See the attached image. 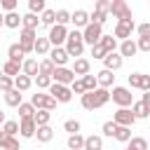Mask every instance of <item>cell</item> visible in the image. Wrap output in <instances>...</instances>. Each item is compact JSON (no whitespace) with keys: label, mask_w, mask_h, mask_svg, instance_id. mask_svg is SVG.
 Masks as SVG:
<instances>
[{"label":"cell","mask_w":150,"mask_h":150,"mask_svg":"<svg viewBox=\"0 0 150 150\" xmlns=\"http://www.w3.org/2000/svg\"><path fill=\"white\" fill-rule=\"evenodd\" d=\"M70 23H73L77 30H84V28L91 23V14H89L87 9H75V12H73V19H70Z\"/></svg>","instance_id":"obj_15"},{"label":"cell","mask_w":150,"mask_h":150,"mask_svg":"<svg viewBox=\"0 0 150 150\" xmlns=\"http://www.w3.org/2000/svg\"><path fill=\"white\" fill-rule=\"evenodd\" d=\"M45 9H47L45 0H28V12H30V14H38V16H40Z\"/></svg>","instance_id":"obj_41"},{"label":"cell","mask_w":150,"mask_h":150,"mask_svg":"<svg viewBox=\"0 0 150 150\" xmlns=\"http://www.w3.org/2000/svg\"><path fill=\"white\" fill-rule=\"evenodd\" d=\"M0 134H2V127H0Z\"/></svg>","instance_id":"obj_60"},{"label":"cell","mask_w":150,"mask_h":150,"mask_svg":"<svg viewBox=\"0 0 150 150\" xmlns=\"http://www.w3.org/2000/svg\"><path fill=\"white\" fill-rule=\"evenodd\" d=\"M19 2L16 0H0V12L2 14H9V12H16Z\"/></svg>","instance_id":"obj_48"},{"label":"cell","mask_w":150,"mask_h":150,"mask_svg":"<svg viewBox=\"0 0 150 150\" xmlns=\"http://www.w3.org/2000/svg\"><path fill=\"white\" fill-rule=\"evenodd\" d=\"M124 150H131V148H129V145H127V148H124Z\"/></svg>","instance_id":"obj_59"},{"label":"cell","mask_w":150,"mask_h":150,"mask_svg":"<svg viewBox=\"0 0 150 150\" xmlns=\"http://www.w3.org/2000/svg\"><path fill=\"white\" fill-rule=\"evenodd\" d=\"M136 45H138V52L150 54V38H138V40H136Z\"/></svg>","instance_id":"obj_53"},{"label":"cell","mask_w":150,"mask_h":150,"mask_svg":"<svg viewBox=\"0 0 150 150\" xmlns=\"http://www.w3.org/2000/svg\"><path fill=\"white\" fill-rule=\"evenodd\" d=\"M68 28L66 26H52L49 33H47V40L52 42V47H66V40H68Z\"/></svg>","instance_id":"obj_7"},{"label":"cell","mask_w":150,"mask_h":150,"mask_svg":"<svg viewBox=\"0 0 150 150\" xmlns=\"http://www.w3.org/2000/svg\"><path fill=\"white\" fill-rule=\"evenodd\" d=\"M54 70H56V66L49 61V59H40V75H54Z\"/></svg>","instance_id":"obj_44"},{"label":"cell","mask_w":150,"mask_h":150,"mask_svg":"<svg viewBox=\"0 0 150 150\" xmlns=\"http://www.w3.org/2000/svg\"><path fill=\"white\" fill-rule=\"evenodd\" d=\"M66 145H68V150H84V136L82 134H73V136H68Z\"/></svg>","instance_id":"obj_32"},{"label":"cell","mask_w":150,"mask_h":150,"mask_svg":"<svg viewBox=\"0 0 150 150\" xmlns=\"http://www.w3.org/2000/svg\"><path fill=\"white\" fill-rule=\"evenodd\" d=\"M40 21H42V26H56V9H52V7H47L42 14H40Z\"/></svg>","instance_id":"obj_33"},{"label":"cell","mask_w":150,"mask_h":150,"mask_svg":"<svg viewBox=\"0 0 150 150\" xmlns=\"http://www.w3.org/2000/svg\"><path fill=\"white\" fill-rule=\"evenodd\" d=\"M56 103H70L73 101V91H70V87H66V84H52L49 87V91H47Z\"/></svg>","instance_id":"obj_8"},{"label":"cell","mask_w":150,"mask_h":150,"mask_svg":"<svg viewBox=\"0 0 150 150\" xmlns=\"http://www.w3.org/2000/svg\"><path fill=\"white\" fill-rule=\"evenodd\" d=\"M122 63H124V59L120 56V52H112V54H105V59H103V68H105V70H110V73H115V70H120V68H122Z\"/></svg>","instance_id":"obj_17"},{"label":"cell","mask_w":150,"mask_h":150,"mask_svg":"<svg viewBox=\"0 0 150 150\" xmlns=\"http://www.w3.org/2000/svg\"><path fill=\"white\" fill-rule=\"evenodd\" d=\"M101 131H103V136H108V138H115V131H117V124H115L112 120H108V122H103V127H101Z\"/></svg>","instance_id":"obj_49"},{"label":"cell","mask_w":150,"mask_h":150,"mask_svg":"<svg viewBox=\"0 0 150 150\" xmlns=\"http://www.w3.org/2000/svg\"><path fill=\"white\" fill-rule=\"evenodd\" d=\"M33 84H35L38 89H42V91H49V87L54 84V80H52L49 75H38V77L33 80Z\"/></svg>","instance_id":"obj_37"},{"label":"cell","mask_w":150,"mask_h":150,"mask_svg":"<svg viewBox=\"0 0 150 150\" xmlns=\"http://www.w3.org/2000/svg\"><path fill=\"white\" fill-rule=\"evenodd\" d=\"M129 89L150 91V75H145V73H131L129 75Z\"/></svg>","instance_id":"obj_13"},{"label":"cell","mask_w":150,"mask_h":150,"mask_svg":"<svg viewBox=\"0 0 150 150\" xmlns=\"http://www.w3.org/2000/svg\"><path fill=\"white\" fill-rule=\"evenodd\" d=\"M38 38H40L38 30H28V28H21V30H19V45H21V49L26 52V56L33 54V49H35V40H38Z\"/></svg>","instance_id":"obj_5"},{"label":"cell","mask_w":150,"mask_h":150,"mask_svg":"<svg viewBox=\"0 0 150 150\" xmlns=\"http://www.w3.org/2000/svg\"><path fill=\"white\" fill-rule=\"evenodd\" d=\"M110 101L117 108H131L134 105V94L129 87H112L110 89Z\"/></svg>","instance_id":"obj_3"},{"label":"cell","mask_w":150,"mask_h":150,"mask_svg":"<svg viewBox=\"0 0 150 150\" xmlns=\"http://www.w3.org/2000/svg\"><path fill=\"white\" fill-rule=\"evenodd\" d=\"M82 80V84H84V89L87 91H94V89H98V80H96V75H84V77H80Z\"/></svg>","instance_id":"obj_45"},{"label":"cell","mask_w":150,"mask_h":150,"mask_svg":"<svg viewBox=\"0 0 150 150\" xmlns=\"http://www.w3.org/2000/svg\"><path fill=\"white\" fill-rule=\"evenodd\" d=\"M136 30V21L131 19V21H117L115 23V40H120V42H124V40H131V33Z\"/></svg>","instance_id":"obj_9"},{"label":"cell","mask_w":150,"mask_h":150,"mask_svg":"<svg viewBox=\"0 0 150 150\" xmlns=\"http://www.w3.org/2000/svg\"><path fill=\"white\" fill-rule=\"evenodd\" d=\"M110 14H112L117 21H131V19H134L131 7H129L124 0H112V2H110Z\"/></svg>","instance_id":"obj_4"},{"label":"cell","mask_w":150,"mask_h":150,"mask_svg":"<svg viewBox=\"0 0 150 150\" xmlns=\"http://www.w3.org/2000/svg\"><path fill=\"white\" fill-rule=\"evenodd\" d=\"M131 150H150V143H148V138H143V136H131V141L127 143Z\"/></svg>","instance_id":"obj_36"},{"label":"cell","mask_w":150,"mask_h":150,"mask_svg":"<svg viewBox=\"0 0 150 150\" xmlns=\"http://www.w3.org/2000/svg\"><path fill=\"white\" fill-rule=\"evenodd\" d=\"M56 68H66L68 66V61H70V56H68V52H66V47H52V52H49V56H47Z\"/></svg>","instance_id":"obj_14"},{"label":"cell","mask_w":150,"mask_h":150,"mask_svg":"<svg viewBox=\"0 0 150 150\" xmlns=\"http://www.w3.org/2000/svg\"><path fill=\"white\" fill-rule=\"evenodd\" d=\"M21 73L35 80V77L40 75V61H38V59H26V61H23V66H21Z\"/></svg>","instance_id":"obj_21"},{"label":"cell","mask_w":150,"mask_h":150,"mask_svg":"<svg viewBox=\"0 0 150 150\" xmlns=\"http://www.w3.org/2000/svg\"><path fill=\"white\" fill-rule=\"evenodd\" d=\"M98 45L105 49V54H112V52H117V49H120V45H117L115 35H105V33H103V38H101V42H98Z\"/></svg>","instance_id":"obj_27"},{"label":"cell","mask_w":150,"mask_h":150,"mask_svg":"<svg viewBox=\"0 0 150 150\" xmlns=\"http://www.w3.org/2000/svg\"><path fill=\"white\" fill-rule=\"evenodd\" d=\"M52 80H54L56 84H66V87H70V84L77 80V75L73 73V68H68V66H66V68H56V70H54V75H52Z\"/></svg>","instance_id":"obj_11"},{"label":"cell","mask_w":150,"mask_h":150,"mask_svg":"<svg viewBox=\"0 0 150 150\" xmlns=\"http://www.w3.org/2000/svg\"><path fill=\"white\" fill-rule=\"evenodd\" d=\"M70 68H73V73H75L77 77H84V75L91 73V63H89V59H84V56H82V59H75Z\"/></svg>","instance_id":"obj_19"},{"label":"cell","mask_w":150,"mask_h":150,"mask_svg":"<svg viewBox=\"0 0 150 150\" xmlns=\"http://www.w3.org/2000/svg\"><path fill=\"white\" fill-rule=\"evenodd\" d=\"M112 122H115L117 127H131V124L136 122V117H134L131 108H117V110L112 112Z\"/></svg>","instance_id":"obj_12"},{"label":"cell","mask_w":150,"mask_h":150,"mask_svg":"<svg viewBox=\"0 0 150 150\" xmlns=\"http://www.w3.org/2000/svg\"><path fill=\"white\" fill-rule=\"evenodd\" d=\"M66 52L70 59H82L84 54V38H82V30L73 28L68 33V40H66Z\"/></svg>","instance_id":"obj_2"},{"label":"cell","mask_w":150,"mask_h":150,"mask_svg":"<svg viewBox=\"0 0 150 150\" xmlns=\"http://www.w3.org/2000/svg\"><path fill=\"white\" fill-rule=\"evenodd\" d=\"M136 33H138V38H150V21L138 23V26H136Z\"/></svg>","instance_id":"obj_52"},{"label":"cell","mask_w":150,"mask_h":150,"mask_svg":"<svg viewBox=\"0 0 150 150\" xmlns=\"http://www.w3.org/2000/svg\"><path fill=\"white\" fill-rule=\"evenodd\" d=\"M82 38H84V45H89V47L98 45L101 38H103V26H98V23H89V26L82 30Z\"/></svg>","instance_id":"obj_10"},{"label":"cell","mask_w":150,"mask_h":150,"mask_svg":"<svg viewBox=\"0 0 150 150\" xmlns=\"http://www.w3.org/2000/svg\"><path fill=\"white\" fill-rule=\"evenodd\" d=\"M5 26H7V28H19V26H21V14H19V12L5 14Z\"/></svg>","instance_id":"obj_38"},{"label":"cell","mask_w":150,"mask_h":150,"mask_svg":"<svg viewBox=\"0 0 150 150\" xmlns=\"http://www.w3.org/2000/svg\"><path fill=\"white\" fill-rule=\"evenodd\" d=\"M131 112H134V117H136V120H145V117H150V108H148L143 101H134Z\"/></svg>","instance_id":"obj_28"},{"label":"cell","mask_w":150,"mask_h":150,"mask_svg":"<svg viewBox=\"0 0 150 150\" xmlns=\"http://www.w3.org/2000/svg\"><path fill=\"white\" fill-rule=\"evenodd\" d=\"M30 87H33V77L23 75V73H21L19 77H14V89H19L21 94H23V91H28Z\"/></svg>","instance_id":"obj_29"},{"label":"cell","mask_w":150,"mask_h":150,"mask_svg":"<svg viewBox=\"0 0 150 150\" xmlns=\"http://www.w3.org/2000/svg\"><path fill=\"white\" fill-rule=\"evenodd\" d=\"M70 91H73V94H80V96H84V94H87V89H84V84H82V80H80V77L70 84Z\"/></svg>","instance_id":"obj_51"},{"label":"cell","mask_w":150,"mask_h":150,"mask_svg":"<svg viewBox=\"0 0 150 150\" xmlns=\"http://www.w3.org/2000/svg\"><path fill=\"white\" fill-rule=\"evenodd\" d=\"M12 89H14V77L2 75V77H0V91H2V94H7V91H12Z\"/></svg>","instance_id":"obj_50"},{"label":"cell","mask_w":150,"mask_h":150,"mask_svg":"<svg viewBox=\"0 0 150 150\" xmlns=\"http://www.w3.org/2000/svg\"><path fill=\"white\" fill-rule=\"evenodd\" d=\"M84 150H103V136H84Z\"/></svg>","instance_id":"obj_31"},{"label":"cell","mask_w":150,"mask_h":150,"mask_svg":"<svg viewBox=\"0 0 150 150\" xmlns=\"http://www.w3.org/2000/svg\"><path fill=\"white\" fill-rule=\"evenodd\" d=\"M141 101H143V103H145V105L150 108V91H143V96H141Z\"/></svg>","instance_id":"obj_55"},{"label":"cell","mask_w":150,"mask_h":150,"mask_svg":"<svg viewBox=\"0 0 150 150\" xmlns=\"http://www.w3.org/2000/svg\"><path fill=\"white\" fill-rule=\"evenodd\" d=\"M108 101H110V89H103V87H98V89L87 91L84 96H80V103H82L84 110H98V108H103Z\"/></svg>","instance_id":"obj_1"},{"label":"cell","mask_w":150,"mask_h":150,"mask_svg":"<svg viewBox=\"0 0 150 150\" xmlns=\"http://www.w3.org/2000/svg\"><path fill=\"white\" fill-rule=\"evenodd\" d=\"M0 26H5V14L0 12Z\"/></svg>","instance_id":"obj_57"},{"label":"cell","mask_w":150,"mask_h":150,"mask_svg":"<svg viewBox=\"0 0 150 150\" xmlns=\"http://www.w3.org/2000/svg\"><path fill=\"white\" fill-rule=\"evenodd\" d=\"M2 75H5V73H2V66H0V77H2Z\"/></svg>","instance_id":"obj_58"},{"label":"cell","mask_w":150,"mask_h":150,"mask_svg":"<svg viewBox=\"0 0 150 150\" xmlns=\"http://www.w3.org/2000/svg\"><path fill=\"white\" fill-rule=\"evenodd\" d=\"M91 56L98 59V61H103V59H105V49H103L101 45H94V47H91Z\"/></svg>","instance_id":"obj_54"},{"label":"cell","mask_w":150,"mask_h":150,"mask_svg":"<svg viewBox=\"0 0 150 150\" xmlns=\"http://www.w3.org/2000/svg\"><path fill=\"white\" fill-rule=\"evenodd\" d=\"M73 19V12L68 9H56V26H68Z\"/></svg>","instance_id":"obj_42"},{"label":"cell","mask_w":150,"mask_h":150,"mask_svg":"<svg viewBox=\"0 0 150 150\" xmlns=\"http://www.w3.org/2000/svg\"><path fill=\"white\" fill-rule=\"evenodd\" d=\"M5 122H7V120H5V112L0 110V124H5Z\"/></svg>","instance_id":"obj_56"},{"label":"cell","mask_w":150,"mask_h":150,"mask_svg":"<svg viewBox=\"0 0 150 150\" xmlns=\"http://www.w3.org/2000/svg\"><path fill=\"white\" fill-rule=\"evenodd\" d=\"M115 141H120V143H129V141H131V127H117V131H115Z\"/></svg>","instance_id":"obj_40"},{"label":"cell","mask_w":150,"mask_h":150,"mask_svg":"<svg viewBox=\"0 0 150 150\" xmlns=\"http://www.w3.org/2000/svg\"><path fill=\"white\" fill-rule=\"evenodd\" d=\"M2 73H5L7 77H19V75H21V66L14 63V61H5V63H2Z\"/></svg>","instance_id":"obj_34"},{"label":"cell","mask_w":150,"mask_h":150,"mask_svg":"<svg viewBox=\"0 0 150 150\" xmlns=\"http://www.w3.org/2000/svg\"><path fill=\"white\" fill-rule=\"evenodd\" d=\"M120 56L124 59V56H136L138 54V45H136V40H124V42H120Z\"/></svg>","instance_id":"obj_23"},{"label":"cell","mask_w":150,"mask_h":150,"mask_svg":"<svg viewBox=\"0 0 150 150\" xmlns=\"http://www.w3.org/2000/svg\"><path fill=\"white\" fill-rule=\"evenodd\" d=\"M96 80H98V87H103V89H112L115 87V73H110L105 68H101L96 73Z\"/></svg>","instance_id":"obj_20"},{"label":"cell","mask_w":150,"mask_h":150,"mask_svg":"<svg viewBox=\"0 0 150 150\" xmlns=\"http://www.w3.org/2000/svg\"><path fill=\"white\" fill-rule=\"evenodd\" d=\"M35 131H38V124L35 120H19V136L21 138H35Z\"/></svg>","instance_id":"obj_16"},{"label":"cell","mask_w":150,"mask_h":150,"mask_svg":"<svg viewBox=\"0 0 150 150\" xmlns=\"http://www.w3.org/2000/svg\"><path fill=\"white\" fill-rule=\"evenodd\" d=\"M80 129H82L80 120H66V122H63V131H68V136H73V134H80Z\"/></svg>","instance_id":"obj_43"},{"label":"cell","mask_w":150,"mask_h":150,"mask_svg":"<svg viewBox=\"0 0 150 150\" xmlns=\"http://www.w3.org/2000/svg\"><path fill=\"white\" fill-rule=\"evenodd\" d=\"M35 138H38V143H49V141L54 138V129H52L49 124H47V127H38Z\"/></svg>","instance_id":"obj_30"},{"label":"cell","mask_w":150,"mask_h":150,"mask_svg":"<svg viewBox=\"0 0 150 150\" xmlns=\"http://www.w3.org/2000/svg\"><path fill=\"white\" fill-rule=\"evenodd\" d=\"M108 12H103V9H94L91 12V23H98V26H103L105 21H108Z\"/></svg>","instance_id":"obj_46"},{"label":"cell","mask_w":150,"mask_h":150,"mask_svg":"<svg viewBox=\"0 0 150 150\" xmlns=\"http://www.w3.org/2000/svg\"><path fill=\"white\" fill-rule=\"evenodd\" d=\"M42 21H40V16L38 14H30V12H26V14H21V28H28V30H38V26H40Z\"/></svg>","instance_id":"obj_22"},{"label":"cell","mask_w":150,"mask_h":150,"mask_svg":"<svg viewBox=\"0 0 150 150\" xmlns=\"http://www.w3.org/2000/svg\"><path fill=\"white\" fill-rule=\"evenodd\" d=\"M30 103L35 105V110H56V101L47 94V91H38V94H33L30 96Z\"/></svg>","instance_id":"obj_6"},{"label":"cell","mask_w":150,"mask_h":150,"mask_svg":"<svg viewBox=\"0 0 150 150\" xmlns=\"http://www.w3.org/2000/svg\"><path fill=\"white\" fill-rule=\"evenodd\" d=\"M0 150H21L16 136H7L5 131L0 134Z\"/></svg>","instance_id":"obj_26"},{"label":"cell","mask_w":150,"mask_h":150,"mask_svg":"<svg viewBox=\"0 0 150 150\" xmlns=\"http://www.w3.org/2000/svg\"><path fill=\"white\" fill-rule=\"evenodd\" d=\"M5 96V103L9 105V108H19L21 103H23V94L19 91V89H12V91H7V94H2Z\"/></svg>","instance_id":"obj_25"},{"label":"cell","mask_w":150,"mask_h":150,"mask_svg":"<svg viewBox=\"0 0 150 150\" xmlns=\"http://www.w3.org/2000/svg\"><path fill=\"white\" fill-rule=\"evenodd\" d=\"M23 56H26V52L21 49V45H19V42H14V45H9V47H7V61H14V63L23 66V61H26Z\"/></svg>","instance_id":"obj_18"},{"label":"cell","mask_w":150,"mask_h":150,"mask_svg":"<svg viewBox=\"0 0 150 150\" xmlns=\"http://www.w3.org/2000/svg\"><path fill=\"white\" fill-rule=\"evenodd\" d=\"M19 120H30V117H35V105L28 101V103H21L19 108Z\"/></svg>","instance_id":"obj_35"},{"label":"cell","mask_w":150,"mask_h":150,"mask_svg":"<svg viewBox=\"0 0 150 150\" xmlns=\"http://www.w3.org/2000/svg\"><path fill=\"white\" fill-rule=\"evenodd\" d=\"M49 52H52V42L47 40V35H45V38H38L33 54H38V56H49Z\"/></svg>","instance_id":"obj_24"},{"label":"cell","mask_w":150,"mask_h":150,"mask_svg":"<svg viewBox=\"0 0 150 150\" xmlns=\"http://www.w3.org/2000/svg\"><path fill=\"white\" fill-rule=\"evenodd\" d=\"M33 120H35L38 127H47L49 120H52V112H49V110H35V117H33Z\"/></svg>","instance_id":"obj_39"},{"label":"cell","mask_w":150,"mask_h":150,"mask_svg":"<svg viewBox=\"0 0 150 150\" xmlns=\"http://www.w3.org/2000/svg\"><path fill=\"white\" fill-rule=\"evenodd\" d=\"M2 131H5L7 136H16V134H19V122H16V120H7V122L2 124Z\"/></svg>","instance_id":"obj_47"}]
</instances>
